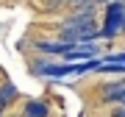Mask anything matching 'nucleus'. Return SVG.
<instances>
[{"mask_svg": "<svg viewBox=\"0 0 125 117\" xmlns=\"http://www.w3.org/2000/svg\"><path fill=\"white\" fill-rule=\"evenodd\" d=\"M125 31V6L120 0H114V3H108V11H106V25H103L100 36H117Z\"/></svg>", "mask_w": 125, "mask_h": 117, "instance_id": "1", "label": "nucleus"}, {"mask_svg": "<svg viewBox=\"0 0 125 117\" xmlns=\"http://www.w3.org/2000/svg\"><path fill=\"white\" fill-rule=\"evenodd\" d=\"M36 72H39V75H47V78H64V75H72V64H47V61H39L36 64Z\"/></svg>", "mask_w": 125, "mask_h": 117, "instance_id": "2", "label": "nucleus"}, {"mask_svg": "<svg viewBox=\"0 0 125 117\" xmlns=\"http://www.w3.org/2000/svg\"><path fill=\"white\" fill-rule=\"evenodd\" d=\"M67 58H72V61H81V58H86V61H89V58H94L97 56V45H75L72 50H67V53H64Z\"/></svg>", "mask_w": 125, "mask_h": 117, "instance_id": "3", "label": "nucleus"}, {"mask_svg": "<svg viewBox=\"0 0 125 117\" xmlns=\"http://www.w3.org/2000/svg\"><path fill=\"white\" fill-rule=\"evenodd\" d=\"M103 98L106 100H122L125 98V81H114V84L103 86Z\"/></svg>", "mask_w": 125, "mask_h": 117, "instance_id": "4", "label": "nucleus"}, {"mask_svg": "<svg viewBox=\"0 0 125 117\" xmlns=\"http://www.w3.org/2000/svg\"><path fill=\"white\" fill-rule=\"evenodd\" d=\"M47 103H42V100H28L25 103V117H47Z\"/></svg>", "mask_w": 125, "mask_h": 117, "instance_id": "5", "label": "nucleus"}, {"mask_svg": "<svg viewBox=\"0 0 125 117\" xmlns=\"http://www.w3.org/2000/svg\"><path fill=\"white\" fill-rule=\"evenodd\" d=\"M36 47L45 50V53H67V50H72L75 45H70V42H39Z\"/></svg>", "mask_w": 125, "mask_h": 117, "instance_id": "6", "label": "nucleus"}, {"mask_svg": "<svg viewBox=\"0 0 125 117\" xmlns=\"http://www.w3.org/2000/svg\"><path fill=\"white\" fill-rule=\"evenodd\" d=\"M14 98H17V86H14V84H3V86H0V100H3L6 106H9Z\"/></svg>", "mask_w": 125, "mask_h": 117, "instance_id": "7", "label": "nucleus"}, {"mask_svg": "<svg viewBox=\"0 0 125 117\" xmlns=\"http://www.w3.org/2000/svg\"><path fill=\"white\" fill-rule=\"evenodd\" d=\"M106 61H111V64H125V50H122V53H117V56H111V58H106Z\"/></svg>", "mask_w": 125, "mask_h": 117, "instance_id": "8", "label": "nucleus"}, {"mask_svg": "<svg viewBox=\"0 0 125 117\" xmlns=\"http://www.w3.org/2000/svg\"><path fill=\"white\" fill-rule=\"evenodd\" d=\"M114 117H125V109H117V112H114Z\"/></svg>", "mask_w": 125, "mask_h": 117, "instance_id": "9", "label": "nucleus"}, {"mask_svg": "<svg viewBox=\"0 0 125 117\" xmlns=\"http://www.w3.org/2000/svg\"><path fill=\"white\" fill-rule=\"evenodd\" d=\"M3 109H6V103H3V100H0V114H3Z\"/></svg>", "mask_w": 125, "mask_h": 117, "instance_id": "10", "label": "nucleus"}, {"mask_svg": "<svg viewBox=\"0 0 125 117\" xmlns=\"http://www.w3.org/2000/svg\"><path fill=\"white\" fill-rule=\"evenodd\" d=\"M72 3H83V0H72Z\"/></svg>", "mask_w": 125, "mask_h": 117, "instance_id": "11", "label": "nucleus"}, {"mask_svg": "<svg viewBox=\"0 0 125 117\" xmlns=\"http://www.w3.org/2000/svg\"><path fill=\"white\" fill-rule=\"evenodd\" d=\"M106 3H108V0H106ZM111 3H114V0H111Z\"/></svg>", "mask_w": 125, "mask_h": 117, "instance_id": "12", "label": "nucleus"}]
</instances>
